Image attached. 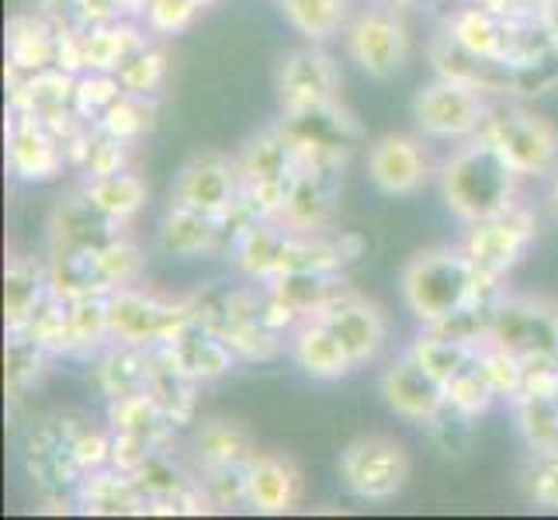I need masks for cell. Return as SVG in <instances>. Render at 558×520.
Returning <instances> with one entry per match:
<instances>
[{
    "label": "cell",
    "mask_w": 558,
    "mask_h": 520,
    "mask_svg": "<svg viewBox=\"0 0 558 520\" xmlns=\"http://www.w3.org/2000/svg\"><path fill=\"white\" fill-rule=\"evenodd\" d=\"M8 56L14 70L38 73L56 66V28L46 22V14H22L8 25Z\"/></svg>",
    "instance_id": "obj_28"
},
{
    "label": "cell",
    "mask_w": 558,
    "mask_h": 520,
    "mask_svg": "<svg viewBox=\"0 0 558 520\" xmlns=\"http://www.w3.org/2000/svg\"><path fill=\"white\" fill-rule=\"evenodd\" d=\"M111 340L132 347H157L178 340L198 319V302H174L153 292H140L136 285L114 288L108 295Z\"/></svg>",
    "instance_id": "obj_3"
},
{
    "label": "cell",
    "mask_w": 558,
    "mask_h": 520,
    "mask_svg": "<svg viewBox=\"0 0 558 520\" xmlns=\"http://www.w3.org/2000/svg\"><path fill=\"white\" fill-rule=\"evenodd\" d=\"M517 173L483 132L458 146L440 167V195L454 216L472 226L517 205Z\"/></svg>",
    "instance_id": "obj_2"
},
{
    "label": "cell",
    "mask_w": 558,
    "mask_h": 520,
    "mask_svg": "<svg viewBox=\"0 0 558 520\" xmlns=\"http://www.w3.org/2000/svg\"><path fill=\"white\" fill-rule=\"evenodd\" d=\"M316 319L330 323V330L340 337L343 347H348L354 368L375 361L381 354L385 340H389V316L381 313V305L351 292V288H343V281L333 288V295L326 299Z\"/></svg>",
    "instance_id": "obj_13"
},
{
    "label": "cell",
    "mask_w": 558,
    "mask_h": 520,
    "mask_svg": "<svg viewBox=\"0 0 558 520\" xmlns=\"http://www.w3.org/2000/svg\"><path fill=\"white\" fill-rule=\"evenodd\" d=\"M372 4H389V8H410V4H416V0H372Z\"/></svg>",
    "instance_id": "obj_47"
},
{
    "label": "cell",
    "mask_w": 558,
    "mask_h": 520,
    "mask_svg": "<svg viewBox=\"0 0 558 520\" xmlns=\"http://www.w3.org/2000/svg\"><path fill=\"white\" fill-rule=\"evenodd\" d=\"M191 455H195L198 472L208 469H243L250 458L257 455V445L250 431L243 427L240 420H205L198 423L195 437H191Z\"/></svg>",
    "instance_id": "obj_19"
},
{
    "label": "cell",
    "mask_w": 558,
    "mask_h": 520,
    "mask_svg": "<svg viewBox=\"0 0 558 520\" xmlns=\"http://www.w3.org/2000/svg\"><path fill=\"white\" fill-rule=\"evenodd\" d=\"M111 440H114V434H108V431H87L84 427L81 434H76L73 451H76V465L84 469V475L111 465Z\"/></svg>",
    "instance_id": "obj_44"
},
{
    "label": "cell",
    "mask_w": 558,
    "mask_h": 520,
    "mask_svg": "<svg viewBox=\"0 0 558 520\" xmlns=\"http://www.w3.org/2000/svg\"><path fill=\"white\" fill-rule=\"evenodd\" d=\"M483 136L504 153V160L521 173V178H537L558 164V129L521 108L489 111L483 125Z\"/></svg>",
    "instance_id": "obj_8"
},
{
    "label": "cell",
    "mask_w": 558,
    "mask_h": 520,
    "mask_svg": "<svg viewBox=\"0 0 558 520\" xmlns=\"http://www.w3.org/2000/svg\"><path fill=\"white\" fill-rule=\"evenodd\" d=\"M52 254H70V250H98L105 246L111 237H119L114 233V226L108 216H101L98 208H94V202L84 195H73L66 198L60 208L52 211Z\"/></svg>",
    "instance_id": "obj_18"
},
{
    "label": "cell",
    "mask_w": 558,
    "mask_h": 520,
    "mask_svg": "<svg viewBox=\"0 0 558 520\" xmlns=\"http://www.w3.org/2000/svg\"><path fill=\"white\" fill-rule=\"evenodd\" d=\"M534 237H537V216L524 205H513L493 219L472 222L465 240H461L458 246L465 250L469 261L483 275L507 278L513 267L524 261Z\"/></svg>",
    "instance_id": "obj_9"
},
{
    "label": "cell",
    "mask_w": 558,
    "mask_h": 520,
    "mask_svg": "<svg viewBox=\"0 0 558 520\" xmlns=\"http://www.w3.org/2000/svg\"><path fill=\"white\" fill-rule=\"evenodd\" d=\"M202 11V0H146L140 17L149 35H181L198 22Z\"/></svg>",
    "instance_id": "obj_41"
},
{
    "label": "cell",
    "mask_w": 558,
    "mask_h": 520,
    "mask_svg": "<svg viewBox=\"0 0 558 520\" xmlns=\"http://www.w3.org/2000/svg\"><path fill=\"white\" fill-rule=\"evenodd\" d=\"M167 52L157 49V46H146L140 49L132 60L119 70V81H122V90L125 94H143V98H153L163 81H167Z\"/></svg>",
    "instance_id": "obj_40"
},
{
    "label": "cell",
    "mask_w": 558,
    "mask_h": 520,
    "mask_svg": "<svg viewBox=\"0 0 558 520\" xmlns=\"http://www.w3.org/2000/svg\"><path fill=\"white\" fill-rule=\"evenodd\" d=\"M413 119L427 140L465 143L483 132L489 119V105L478 87L440 76V81L427 84L413 98Z\"/></svg>",
    "instance_id": "obj_7"
},
{
    "label": "cell",
    "mask_w": 558,
    "mask_h": 520,
    "mask_svg": "<svg viewBox=\"0 0 558 520\" xmlns=\"http://www.w3.org/2000/svg\"><path fill=\"white\" fill-rule=\"evenodd\" d=\"M111 295V292H108ZM108 295H84L66 302L70 310V337L73 351H90L111 340V319H108Z\"/></svg>",
    "instance_id": "obj_35"
},
{
    "label": "cell",
    "mask_w": 558,
    "mask_h": 520,
    "mask_svg": "<svg viewBox=\"0 0 558 520\" xmlns=\"http://www.w3.org/2000/svg\"><path fill=\"white\" fill-rule=\"evenodd\" d=\"M381 396L399 420L407 423H430L448 410L445 385H440L423 364L407 351L399 361L389 364V372L381 375Z\"/></svg>",
    "instance_id": "obj_14"
},
{
    "label": "cell",
    "mask_w": 558,
    "mask_h": 520,
    "mask_svg": "<svg viewBox=\"0 0 558 520\" xmlns=\"http://www.w3.org/2000/svg\"><path fill=\"white\" fill-rule=\"evenodd\" d=\"M340 479L364 504H385L396 499L410 483L413 461L410 451L389 434H364L354 437L348 448L340 451Z\"/></svg>",
    "instance_id": "obj_4"
},
{
    "label": "cell",
    "mask_w": 558,
    "mask_h": 520,
    "mask_svg": "<svg viewBox=\"0 0 558 520\" xmlns=\"http://www.w3.org/2000/svg\"><path fill=\"white\" fill-rule=\"evenodd\" d=\"M343 43H348L351 63H357L361 73H368L372 81H389L410 60L413 38L402 22L399 8L372 4L357 11L348 28H343Z\"/></svg>",
    "instance_id": "obj_6"
},
{
    "label": "cell",
    "mask_w": 558,
    "mask_h": 520,
    "mask_svg": "<svg viewBox=\"0 0 558 520\" xmlns=\"http://www.w3.org/2000/svg\"><path fill=\"white\" fill-rule=\"evenodd\" d=\"M524 496L542 510H558V445L531 451L524 469Z\"/></svg>",
    "instance_id": "obj_39"
},
{
    "label": "cell",
    "mask_w": 558,
    "mask_h": 520,
    "mask_svg": "<svg viewBox=\"0 0 558 520\" xmlns=\"http://www.w3.org/2000/svg\"><path fill=\"white\" fill-rule=\"evenodd\" d=\"M445 396H448V407L461 416H469V420L489 413V407L499 399L496 389L489 385V378H486V372L478 368V361H472L469 368H461L445 385Z\"/></svg>",
    "instance_id": "obj_36"
},
{
    "label": "cell",
    "mask_w": 558,
    "mask_h": 520,
    "mask_svg": "<svg viewBox=\"0 0 558 520\" xmlns=\"http://www.w3.org/2000/svg\"><path fill=\"white\" fill-rule=\"evenodd\" d=\"M52 295L49 267H43L35 257H11L4 271V319L8 330H25V323L35 316V310Z\"/></svg>",
    "instance_id": "obj_21"
},
{
    "label": "cell",
    "mask_w": 558,
    "mask_h": 520,
    "mask_svg": "<svg viewBox=\"0 0 558 520\" xmlns=\"http://www.w3.org/2000/svg\"><path fill=\"white\" fill-rule=\"evenodd\" d=\"M94 264H98V275L108 292L140 285L143 278V250L125 237H111L105 246L94 250Z\"/></svg>",
    "instance_id": "obj_34"
},
{
    "label": "cell",
    "mask_w": 558,
    "mask_h": 520,
    "mask_svg": "<svg viewBox=\"0 0 558 520\" xmlns=\"http://www.w3.org/2000/svg\"><path fill=\"white\" fill-rule=\"evenodd\" d=\"M170 343L178 347V358L184 364V372L195 382H219L233 372L236 361H240L233 354V347H229L219 334H211L208 326H202L198 319Z\"/></svg>",
    "instance_id": "obj_23"
},
{
    "label": "cell",
    "mask_w": 558,
    "mask_h": 520,
    "mask_svg": "<svg viewBox=\"0 0 558 520\" xmlns=\"http://www.w3.org/2000/svg\"><path fill=\"white\" fill-rule=\"evenodd\" d=\"M226 219L205 216V211L170 202L167 216L160 222V246L174 257H208L222 246Z\"/></svg>",
    "instance_id": "obj_20"
},
{
    "label": "cell",
    "mask_w": 558,
    "mask_h": 520,
    "mask_svg": "<svg viewBox=\"0 0 558 520\" xmlns=\"http://www.w3.org/2000/svg\"><path fill=\"white\" fill-rule=\"evenodd\" d=\"M410 354L427 368L440 385H448L461 368H469L475 361L478 347L475 343H465V340H454V337H445V334H420L416 343L410 347Z\"/></svg>",
    "instance_id": "obj_30"
},
{
    "label": "cell",
    "mask_w": 558,
    "mask_h": 520,
    "mask_svg": "<svg viewBox=\"0 0 558 520\" xmlns=\"http://www.w3.org/2000/svg\"><path fill=\"white\" fill-rule=\"evenodd\" d=\"M122 8H125V17H129V14H143L146 0H122Z\"/></svg>",
    "instance_id": "obj_46"
},
{
    "label": "cell",
    "mask_w": 558,
    "mask_h": 520,
    "mask_svg": "<svg viewBox=\"0 0 558 520\" xmlns=\"http://www.w3.org/2000/svg\"><path fill=\"white\" fill-rule=\"evenodd\" d=\"M46 347L35 343L25 330H8V351H4V378L11 392H22L28 382L38 378L46 361Z\"/></svg>",
    "instance_id": "obj_38"
},
{
    "label": "cell",
    "mask_w": 558,
    "mask_h": 520,
    "mask_svg": "<svg viewBox=\"0 0 558 520\" xmlns=\"http://www.w3.org/2000/svg\"><path fill=\"white\" fill-rule=\"evenodd\" d=\"M340 90V70L319 46H302L278 63V108L288 122H313L333 111Z\"/></svg>",
    "instance_id": "obj_5"
},
{
    "label": "cell",
    "mask_w": 558,
    "mask_h": 520,
    "mask_svg": "<svg viewBox=\"0 0 558 520\" xmlns=\"http://www.w3.org/2000/svg\"><path fill=\"white\" fill-rule=\"evenodd\" d=\"M129 153H132V143L111 140L105 132H98V140L90 143L87 164H84L87 178H108V173L129 170Z\"/></svg>",
    "instance_id": "obj_42"
},
{
    "label": "cell",
    "mask_w": 558,
    "mask_h": 520,
    "mask_svg": "<svg viewBox=\"0 0 558 520\" xmlns=\"http://www.w3.org/2000/svg\"><path fill=\"white\" fill-rule=\"evenodd\" d=\"M475 361H478V368L486 372V378H489V385L496 389L499 399L513 402L517 396H521L524 372H527V364H524L521 354L510 351V347H504V343H496V340H486V343H478Z\"/></svg>",
    "instance_id": "obj_33"
},
{
    "label": "cell",
    "mask_w": 558,
    "mask_h": 520,
    "mask_svg": "<svg viewBox=\"0 0 558 520\" xmlns=\"http://www.w3.org/2000/svg\"><path fill=\"white\" fill-rule=\"evenodd\" d=\"M364 167H368V181L389 198H410L434 178L427 143L410 136V132H389V136L375 140L368 146Z\"/></svg>",
    "instance_id": "obj_11"
},
{
    "label": "cell",
    "mask_w": 558,
    "mask_h": 520,
    "mask_svg": "<svg viewBox=\"0 0 558 520\" xmlns=\"http://www.w3.org/2000/svg\"><path fill=\"white\" fill-rule=\"evenodd\" d=\"M513 416H517V431H521L531 451L558 445V399L521 396L513 399Z\"/></svg>",
    "instance_id": "obj_32"
},
{
    "label": "cell",
    "mask_w": 558,
    "mask_h": 520,
    "mask_svg": "<svg viewBox=\"0 0 558 520\" xmlns=\"http://www.w3.org/2000/svg\"><path fill=\"white\" fill-rule=\"evenodd\" d=\"M292 358L299 368L316 382H337L354 372V361L326 319H302L292 337Z\"/></svg>",
    "instance_id": "obj_17"
},
{
    "label": "cell",
    "mask_w": 558,
    "mask_h": 520,
    "mask_svg": "<svg viewBox=\"0 0 558 520\" xmlns=\"http://www.w3.org/2000/svg\"><path fill=\"white\" fill-rule=\"evenodd\" d=\"M551 208H555V216H558V173H555V184H551Z\"/></svg>",
    "instance_id": "obj_49"
},
{
    "label": "cell",
    "mask_w": 558,
    "mask_h": 520,
    "mask_svg": "<svg viewBox=\"0 0 558 520\" xmlns=\"http://www.w3.org/2000/svg\"><path fill=\"white\" fill-rule=\"evenodd\" d=\"M122 17H125L122 0H76V22H81V28L111 25L122 22Z\"/></svg>",
    "instance_id": "obj_45"
},
{
    "label": "cell",
    "mask_w": 558,
    "mask_h": 520,
    "mask_svg": "<svg viewBox=\"0 0 558 520\" xmlns=\"http://www.w3.org/2000/svg\"><path fill=\"white\" fill-rule=\"evenodd\" d=\"M81 191L114 226L129 222L149 198V184L132 167L119 170V173H108V178H87V184Z\"/></svg>",
    "instance_id": "obj_27"
},
{
    "label": "cell",
    "mask_w": 558,
    "mask_h": 520,
    "mask_svg": "<svg viewBox=\"0 0 558 520\" xmlns=\"http://www.w3.org/2000/svg\"><path fill=\"white\" fill-rule=\"evenodd\" d=\"M94 378H98V389L108 399L149 389V378H153L149 347H132V343L114 340V347H108L101 354L98 368H94Z\"/></svg>",
    "instance_id": "obj_25"
},
{
    "label": "cell",
    "mask_w": 558,
    "mask_h": 520,
    "mask_svg": "<svg viewBox=\"0 0 558 520\" xmlns=\"http://www.w3.org/2000/svg\"><path fill=\"white\" fill-rule=\"evenodd\" d=\"M153 125H157V101L143 98V94H122V98L101 114L98 132L136 146Z\"/></svg>",
    "instance_id": "obj_31"
},
{
    "label": "cell",
    "mask_w": 558,
    "mask_h": 520,
    "mask_svg": "<svg viewBox=\"0 0 558 520\" xmlns=\"http://www.w3.org/2000/svg\"><path fill=\"white\" fill-rule=\"evenodd\" d=\"M8 164L22 181L43 184L63 173L66 146L43 119L14 111L11 132H8Z\"/></svg>",
    "instance_id": "obj_15"
},
{
    "label": "cell",
    "mask_w": 558,
    "mask_h": 520,
    "mask_svg": "<svg viewBox=\"0 0 558 520\" xmlns=\"http://www.w3.org/2000/svg\"><path fill=\"white\" fill-rule=\"evenodd\" d=\"M246 499L250 510L278 517L292 513L302 499V472L281 451H257L246 461Z\"/></svg>",
    "instance_id": "obj_16"
},
{
    "label": "cell",
    "mask_w": 558,
    "mask_h": 520,
    "mask_svg": "<svg viewBox=\"0 0 558 520\" xmlns=\"http://www.w3.org/2000/svg\"><path fill=\"white\" fill-rule=\"evenodd\" d=\"M281 11L288 25L313 46L330 43L351 22V0H281Z\"/></svg>",
    "instance_id": "obj_29"
},
{
    "label": "cell",
    "mask_w": 558,
    "mask_h": 520,
    "mask_svg": "<svg viewBox=\"0 0 558 520\" xmlns=\"http://www.w3.org/2000/svg\"><path fill=\"white\" fill-rule=\"evenodd\" d=\"M76 499L87 513H105V517H119V513H146V496L136 486V479L119 472V469H98L87 472L76 486Z\"/></svg>",
    "instance_id": "obj_22"
},
{
    "label": "cell",
    "mask_w": 558,
    "mask_h": 520,
    "mask_svg": "<svg viewBox=\"0 0 558 520\" xmlns=\"http://www.w3.org/2000/svg\"><path fill=\"white\" fill-rule=\"evenodd\" d=\"M149 46L146 28L132 22H111L84 32V70H101V73H119L132 56Z\"/></svg>",
    "instance_id": "obj_24"
},
{
    "label": "cell",
    "mask_w": 558,
    "mask_h": 520,
    "mask_svg": "<svg viewBox=\"0 0 558 520\" xmlns=\"http://www.w3.org/2000/svg\"><path fill=\"white\" fill-rule=\"evenodd\" d=\"M170 202H181L205 211V216L226 219L243 205V173L233 157L216 149L195 153L178 173L170 188Z\"/></svg>",
    "instance_id": "obj_10"
},
{
    "label": "cell",
    "mask_w": 558,
    "mask_h": 520,
    "mask_svg": "<svg viewBox=\"0 0 558 520\" xmlns=\"http://www.w3.org/2000/svg\"><path fill=\"white\" fill-rule=\"evenodd\" d=\"M548 35H551V43L558 46V11L551 14V22H548Z\"/></svg>",
    "instance_id": "obj_48"
},
{
    "label": "cell",
    "mask_w": 558,
    "mask_h": 520,
    "mask_svg": "<svg viewBox=\"0 0 558 520\" xmlns=\"http://www.w3.org/2000/svg\"><path fill=\"white\" fill-rule=\"evenodd\" d=\"M122 81L119 73H101V70H84L76 76L73 90V111L84 122H101V114L122 98Z\"/></svg>",
    "instance_id": "obj_37"
},
{
    "label": "cell",
    "mask_w": 558,
    "mask_h": 520,
    "mask_svg": "<svg viewBox=\"0 0 558 520\" xmlns=\"http://www.w3.org/2000/svg\"><path fill=\"white\" fill-rule=\"evenodd\" d=\"M108 427L114 434H136L153 440L157 448H163V440L174 434L178 423L163 413V407L153 399L149 389L132 392V396H119L108 399Z\"/></svg>",
    "instance_id": "obj_26"
},
{
    "label": "cell",
    "mask_w": 558,
    "mask_h": 520,
    "mask_svg": "<svg viewBox=\"0 0 558 520\" xmlns=\"http://www.w3.org/2000/svg\"><path fill=\"white\" fill-rule=\"evenodd\" d=\"M114 434V431H111ZM160 448L153 445L146 437H136V434H114L111 440V469H119L125 475H136L146 461L157 455Z\"/></svg>",
    "instance_id": "obj_43"
},
{
    "label": "cell",
    "mask_w": 558,
    "mask_h": 520,
    "mask_svg": "<svg viewBox=\"0 0 558 520\" xmlns=\"http://www.w3.org/2000/svg\"><path fill=\"white\" fill-rule=\"evenodd\" d=\"M499 281L504 278L478 271L461 246H430L402 267L399 292L423 326H437L469 305H496L504 299Z\"/></svg>",
    "instance_id": "obj_1"
},
{
    "label": "cell",
    "mask_w": 558,
    "mask_h": 520,
    "mask_svg": "<svg viewBox=\"0 0 558 520\" xmlns=\"http://www.w3.org/2000/svg\"><path fill=\"white\" fill-rule=\"evenodd\" d=\"M81 431L84 427H76L66 416H52L28 434L25 461H28V475L38 483L43 496H63L66 489L81 486L84 469L76 465V451H73Z\"/></svg>",
    "instance_id": "obj_12"
},
{
    "label": "cell",
    "mask_w": 558,
    "mask_h": 520,
    "mask_svg": "<svg viewBox=\"0 0 558 520\" xmlns=\"http://www.w3.org/2000/svg\"><path fill=\"white\" fill-rule=\"evenodd\" d=\"M202 4H205V8H211V4H216V0H202Z\"/></svg>",
    "instance_id": "obj_50"
}]
</instances>
